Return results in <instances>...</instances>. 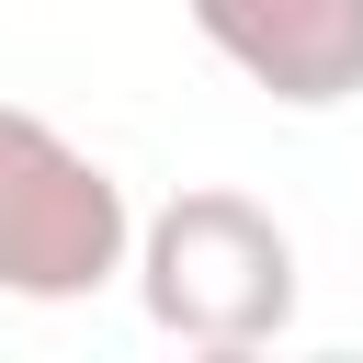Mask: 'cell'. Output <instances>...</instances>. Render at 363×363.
<instances>
[{
  "instance_id": "3957f363",
  "label": "cell",
  "mask_w": 363,
  "mask_h": 363,
  "mask_svg": "<svg viewBox=\"0 0 363 363\" xmlns=\"http://www.w3.org/2000/svg\"><path fill=\"white\" fill-rule=\"evenodd\" d=\"M193 34L272 102L329 113L363 91V0H182Z\"/></svg>"
},
{
  "instance_id": "6da1fadb",
  "label": "cell",
  "mask_w": 363,
  "mask_h": 363,
  "mask_svg": "<svg viewBox=\"0 0 363 363\" xmlns=\"http://www.w3.org/2000/svg\"><path fill=\"white\" fill-rule=\"evenodd\" d=\"M125 272H136V306H147L170 340L250 352V340H284V329H295V238H284L272 204H250V193H227V182L170 193V204L125 238Z\"/></svg>"
},
{
  "instance_id": "7a4b0ae2",
  "label": "cell",
  "mask_w": 363,
  "mask_h": 363,
  "mask_svg": "<svg viewBox=\"0 0 363 363\" xmlns=\"http://www.w3.org/2000/svg\"><path fill=\"white\" fill-rule=\"evenodd\" d=\"M125 238H136L125 182L91 147H68L45 113L0 102V295L79 306L125 272Z\"/></svg>"
}]
</instances>
